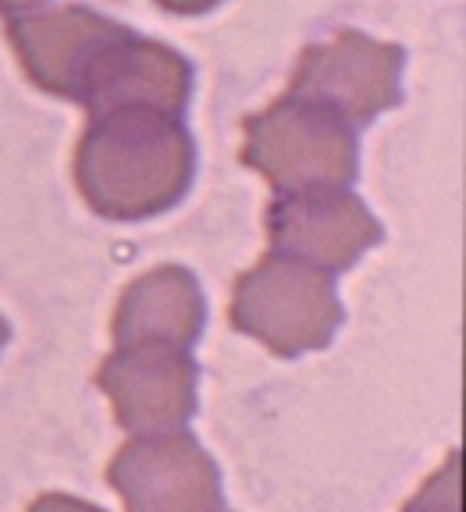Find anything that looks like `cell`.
Wrapping results in <instances>:
<instances>
[{"mask_svg": "<svg viewBox=\"0 0 466 512\" xmlns=\"http://www.w3.org/2000/svg\"><path fill=\"white\" fill-rule=\"evenodd\" d=\"M196 150L182 118L111 111L89 118L75 150V185L107 221L164 214L193 185Z\"/></svg>", "mask_w": 466, "mask_h": 512, "instance_id": "cell-1", "label": "cell"}, {"mask_svg": "<svg viewBox=\"0 0 466 512\" xmlns=\"http://www.w3.org/2000/svg\"><path fill=\"white\" fill-rule=\"evenodd\" d=\"M242 160L260 171L274 192L349 189L360 171L356 128L317 104L285 93L246 118Z\"/></svg>", "mask_w": 466, "mask_h": 512, "instance_id": "cell-2", "label": "cell"}, {"mask_svg": "<svg viewBox=\"0 0 466 512\" xmlns=\"http://www.w3.org/2000/svg\"><path fill=\"white\" fill-rule=\"evenodd\" d=\"M228 317L235 331L257 338L278 356H303L335 338L342 303L331 274L271 253L253 271L239 274Z\"/></svg>", "mask_w": 466, "mask_h": 512, "instance_id": "cell-3", "label": "cell"}, {"mask_svg": "<svg viewBox=\"0 0 466 512\" xmlns=\"http://www.w3.org/2000/svg\"><path fill=\"white\" fill-rule=\"evenodd\" d=\"M402 64V47L342 29L331 40L303 50L289 93L360 128L399 104Z\"/></svg>", "mask_w": 466, "mask_h": 512, "instance_id": "cell-4", "label": "cell"}, {"mask_svg": "<svg viewBox=\"0 0 466 512\" xmlns=\"http://www.w3.org/2000/svg\"><path fill=\"white\" fill-rule=\"evenodd\" d=\"M125 512H221V470L185 431L132 434L107 466Z\"/></svg>", "mask_w": 466, "mask_h": 512, "instance_id": "cell-5", "label": "cell"}, {"mask_svg": "<svg viewBox=\"0 0 466 512\" xmlns=\"http://www.w3.org/2000/svg\"><path fill=\"white\" fill-rule=\"evenodd\" d=\"M196 381L189 349L157 342L114 345L97 370V388L129 434L182 431L196 413Z\"/></svg>", "mask_w": 466, "mask_h": 512, "instance_id": "cell-6", "label": "cell"}, {"mask_svg": "<svg viewBox=\"0 0 466 512\" xmlns=\"http://www.w3.org/2000/svg\"><path fill=\"white\" fill-rule=\"evenodd\" d=\"M378 217L349 189L282 192L267 210V239L274 253L303 260L324 274L353 267L381 242Z\"/></svg>", "mask_w": 466, "mask_h": 512, "instance_id": "cell-7", "label": "cell"}, {"mask_svg": "<svg viewBox=\"0 0 466 512\" xmlns=\"http://www.w3.org/2000/svg\"><path fill=\"white\" fill-rule=\"evenodd\" d=\"M125 25L82 4L36 8L8 18V40L25 75L40 89L65 100H79L100 57L125 36Z\"/></svg>", "mask_w": 466, "mask_h": 512, "instance_id": "cell-8", "label": "cell"}, {"mask_svg": "<svg viewBox=\"0 0 466 512\" xmlns=\"http://www.w3.org/2000/svg\"><path fill=\"white\" fill-rule=\"evenodd\" d=\"M193 96V68L175 47L125 32L93 68L79 104L89 118L111 111H157L182 118Z\"/></svg>", "mask_w": 466, "mask_h": 512, "instance_id": "cell-9", "label": "cell"}, {"mask_svg": "<svg viewBox=\"0 0 466 512\" xmlns=\"http://www.w3.org/2000/svg\"><path fill=\"white\" fill-rule=\"evenodd\" d=\"M207 324V299L193 271L164 264L132 281L118 299L111 335L114 345H178L189 349Z\"/></svg>", "mask_w": 466, "mask_h": 512, "instance_id": "cell-10", "label": "cell"}, {"mask_svg": "<svg viewBox=\"0 0 466 512\" xmlns=\"http://www.w3.org/2000/svg\"><path fill=\"white\" fill-rule=\"evenodd\" d=\"M402 512H463V463H459V452H449L442 470L427 480Z\"/></svg>", "mask_w": 466, "mask_h": 512, "instance_id": "cell-11", "label": "cell"}, {"mask_svg": "<svg viewBox=\"0 0 466 512\" xmlns=\"http://www.w3.org/2000/svg\"><path fill=\"white\" fill-rule=\"evenodd\" d=\"M29 512H104V509L93 505V502H82V498H75V495H61V491H54V495L36 498V502L29 505Z\"/></svg>", "mask_w": 466, "mask_h": 512, "instance_id": "cell-12", "label": "cell"}, {"mask_svg": "<svg viewBox=\"0 0 466 512\" xmlns=\"http://www.w3.org/2000/svg\"><path fill=\"white\" fill-rule=\"evenodd\" d=\"M164 11H175V15H200V11H210L217 0H157Z\"/></svg>", "mask_w": 466, "mask_h": 512, "instance_id": "cell-13", "label": "cell"}, {"mask_svg": "<svg viewBox=\"0 0 466 512\" xmlns=\"http://www.w3.org/2000/svg\"><path fill=\"white\" fill-rule=\"evenodd\" d=\"M36 8H47V0H0V15H8V18L29 15V11H36Z\"/></svg>", "mask_w": 466, "mask_h": 512, "instance_id": "cell-14", "label": "cell"}, {"mask_svg": "<svg viewBox=\"0 0 466 512\" xmlns=\"http://www.w3.org/2000/svg\"><path fill=\"white\" fill-rule=\"evenodd\" d=\"M8 338H11V328H8V320L0 317V352H4V345H8Z\"/></svg>", "mask_w": 466, "mask_h": 512, "instance_id": "cell-15", "label": "cell"}, {"mask_svg": "<svg viewBox=\"0 0 466 512\" xmlns=\"http://www.w3.org/2000/svg\"><path fill=\"white\" fill-rule=\"evenodd\" d=\"M221 512H225V509H221Z\"/></svg>", "mask_w": 466, "mask_h": 512, "instance_id": "cell-16", "label": "cell"}]
</instances>
